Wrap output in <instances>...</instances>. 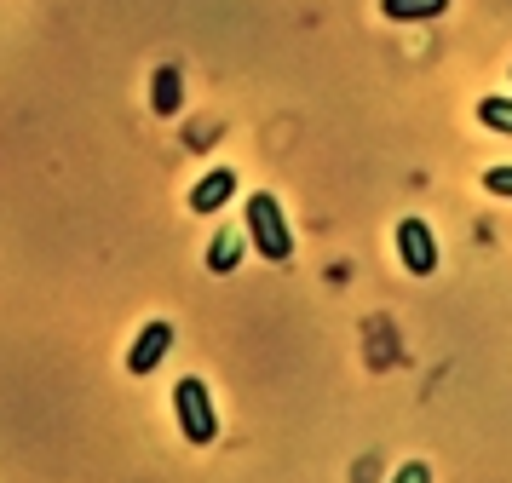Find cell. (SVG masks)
Returning a JSON list of instances; mask_svg holds the SVG:
<instances>
[{
    "label": "cell",
    "instance_id": "6",
    "mask_svg": "<svg viewBox=\"0 0 512 483\" xmlns=\"http://www.w3.org/2000/svg\"><path fill=\"white\" fill-rule=\"evenodd\" d=\"M179 104H185V75H179V64H162L156 69V81H150V110L156 115H179Z\"/></svg>",
    "mask_w": 512,
    "mask_h": 483
},
{
    "label": "cell",
    "instance_id": "10",
    "mask_svg": "<svg viewBox=\"0 0 512 483\" xmlns=\"http://www.w3.org/2000/svg\"><path fill=\"white\" fill-rule=\"evenodd\" d=\"M484 190H489V196H512V167H489Z\"/></svg>",
    "mask_w": 512,
    "mask_h": 483
},
{
    "label": "cell",
    "instance_id": "1",
    "mask_svg": "<svg viewBox=\"0 0 512 483\" xmlns=\"http://www.w3.org/2000/svg\"><path fill=\"white\" fill-rule=\"evenodd\" d=\"M248 236H254L259 259H271V265L294 259V236H288V219H282V207H277L271 190L248 196Z\"/></svg>",
    "mask_w": 512,
    "mask_h": 483
},
{
    "label": "cell",
    "instance_id": "9",
    "mask_svg": "<svg viewBox=\"0 0 512 483\" xmlns=\"http://www.w3.org/2000/svg\"><path fill=\"white\" fill-rule=\"evenodd\" d=\"M478 121H484L489 133H507L512 138V104H507V98H484V104H478Z\"/></svg>",
    "mask_w": 512,
    "mask_h": 483
},
{
    "label": "cell",
    "instance_id": "7",
    "mask_svg": "<svg viewBox=\"0 0 512 483\" xmlns=\"http://www.w3.org/2000/svg\"><path fill=\"white\" fill-rule=\"evenodd\" d=\"M380 12L392 23H426V18H443L449 0H380Z\"/></svg>",
    "mask_w": 512,
    "mask_h": 483
},
{
    "label": "cell",
    "instance_id": "3",
    "mask_svg": "<svg viewBox=\"0 0 512 483\" xmlns=\"http://www.w3.org/2000/svg\"><path fill=\"white\" fill-rule=\"evenodd\" d=\"M397 253H403V265H409L415 276H432V271H438V242H432V225L409 213V219L397 225Z\"/></svg>",
    "mask_w": 512,
    "mask_h": 483
},
{
    "label": "cell",
    "instance_id": "5",
    "mask_svg": "<svg viewBox=\"0 0 512 483\" xmlns=\"http://www.w3.org/2000/svg\"><path fill=\"white\" fill-rule=\"evenodd\" d=\"M167 351H173V328L167 322H150L139 340H133V351H127V368L133 374H150V368H162Z\"/></svg>",
    "mask_w": 512,
    "mask_h": 483
},
{
    "label": "cell",
    "instance_id": "4",
    "mask_svg": "<svg viewBox=\"0 0 512 483\" xmlns=\"http://www.w3.org/2000/svg\"><path fill=\"white\" fill-rule=\"evenodd\" d=\"M236 196V167H208L190 190V213H219Z\"/></svg>",
    "mask_w": 512,
    "mask_h": 483
},
{
    "label": "cell",
    "instance_id": "8",
    "mask_svg": "<svg viewBox=\"0 0 512 483\" xmlns=\"http://www.w3.org/2000/svg\"><path fill=\"white\" fill-rule=\"evenodd\" d=\"M236 265H242V236H236V230H219V236H213V248H208V271L213 276H231Z\"/></svg>",
    "mask_w": 512,
    "mask_h": 483
},
{
    "label": "cell",
    "instance_id": "11",
    "mask_svg": "<svg viewBox=\"0 0 512 483\" xmlns=\"http://www.w3.org/2000/svg\"><path fill=\"white\" fill-rule=\"evenodd\" d=\"M392 483H432V466H426V460H409V466H403Z\"/></svg>",
    "mask_w": 512,
    "mask_h": 483
},
{
    "label": "cell",
    "instance_id": "2",
    "mask_svg": "<svg viewBox=\"0 0 512 483\" xmlns=\"http://www.w3.org/2000/svg\"><path fill=\"white\" fill-rule=\"evenodd\" d=\"M173 414H179V426H185V443H213V437H219L213 397H208V386H202L196 374L173 386Z\"/></svg>",
    "mask_w": 512,
    "mask_h": 483
}]
</instances>
